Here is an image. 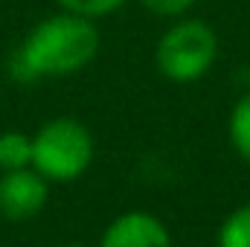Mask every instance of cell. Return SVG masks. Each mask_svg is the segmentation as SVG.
Wrapping results in <instances>:
<instances>
[{
    "label": "cell",
    "instance_id": "obj_1",
    "mask_svg": "<svg viewBox=\"0 0 250 247\" xmlns=\"http://www.w3.org/2000/svg\"><path fill=\"white\" fill-rule=\"evenodd\" d=\"M99 29L90 18L59 12L38 21L9 56V76L15 82H41L76 76L99 53Z\"/></svg>",
    "mask_w": 250,
    "mask_h": 247
},
{
    "label": "cell",
    "instance_id": "obj_2",
    "mask_svg": "<svg viewBox=\"0 0 250 247\" xmlns=\"http://www.w3.org/2000/svg\"><path fill=\"white\" fill-rule=\"evenodd\" d=\"M93 134L76 117H56L32 134V169L47 181H79L93 163Z\"/></svg>",
    "mask_w": 250,
    "mask_h": 247
},
{
    "label": "cell",
    "instance_id": "obj_3",
    "mask_svg": "<svg viewBox=\"0 0 250 247\" xmlns=\"http://www.w3.org/2000/svg\"><path fill=\"white\" fill-rule=\"evenodd\" d=\"M218 59V35L201 18H178L154 47L157 73L175 84L201 82Z\"/></svg>",
    "mask_w": 250,
    "mask_h": 247
},
{
    "label": "cell",
    "instance_id": "obj_4",
    "mask_svg": "<svg viewBox=\"0 0 250 247\" xmlns=\"http://www.w3.org/2000/svg\"><path fill=\"white\" fill-rule=\"evenodd\" d=\"M50 198V181L29 169L3 172L0 178V215L6 221H29L35 218Z\"/></svg>",
    "mask_w": 250,
    "mask_h": 247
},
{
    "label": "cell",
    "instance_id": "obj_5",
    "mask_svg": "<svg viewBox=\"0 0 250 247\" xmlns=\"http://www.w3.org/2000/svg\"><path fill=\"white\" fill-rule=\"evenodd\" d=\"M99 247H175V245H172L169 227L157 215H151L146 209H128L105 227Z\"/></svg>",
    "mask_w": 250,
    "mask_h": 247
},
{
    "label": "cell",
    "instance_id": "obj_6",
    "mask_svg": "<svg viewBox=\"0 0 250 247\" xmlns=\"http://www.w3.org/2000/svg\"><path fill=\"white\" fill-rule=\"evenodd\" d=\"M32 166V137L23 131L0 134V172L29 169Z\"/></svg>",
    "mask_w": 250,
    "mask_h": 247
},
{
    "label": "cell",
    "instance_id": "obj_7",
    "mask_svg": "<svg viewBox=\"0 0 250 247\" xmlns=\"http://www.w3.org/2000/svg\"><path fill=\"white\" fill-rule=\"evenodd\" d=\"M227 134H230V145L236 148V154L245 163H250V90L245 96H239V102L233 105Z\"/></svg>",
    "mask_w": 250,
    "mask_h": 247
},
{
    "label": "cell",
    "instance_id": "obj_8",
    "mask_svg": "<svg viewBox=\"0 0 250 247\" xmlns=\"http://www.w3.org/2000/svg\"><path fill=\"white\" fill-rule=\"evenodd\" d=\"M218 247H250V201L236 206L218 227Z\"/></svg>",
    "mask_w": 250,
    "mask_h": 247
},
{
    "label": "cell",
    "instance_id": "obj_9",
    "mask_svg": "<svg viewBox=\"0 0 250 247\" xmlns=\"http://www.w3.org/2000/svg\"><path fill=\"white\" fill-rule=\"evenodd\" d=\"M62 6V12H73V15H82V18H108L114 15L117 9H123L125 0H56Z\"/></svg>",
    "mask_w": 250,
    "mask_h": 247
},
{
    "label": "cell",
    "instance_id": "obj_10",
    "mask_svg": "<svg viewBox=\"0 0 250 247\" xmlns=\"http://www.w3.org/2000/svg\"><path fill=\"white\" fill-rule=\"evenodd\" d=\"M140 3L157 18H184L198 0H140Z\"/></svg>",
    "mask_w": 250,
    "mask_h": 247
},
{
    "label": "cell",
    "instance_id": "obj_11",
    "mask_svg": "<svg viewBox=\"0 0 250 247\" xmlns=\"http://www.w3.org/2000/svg\"><path fill=\"white\" fill-rule=\"evenodd\" d=\"M62 247H82V245H62Z\"/></svg>",
    "mask_w": 250,
    "mask_h": 247
}]
</instances>
